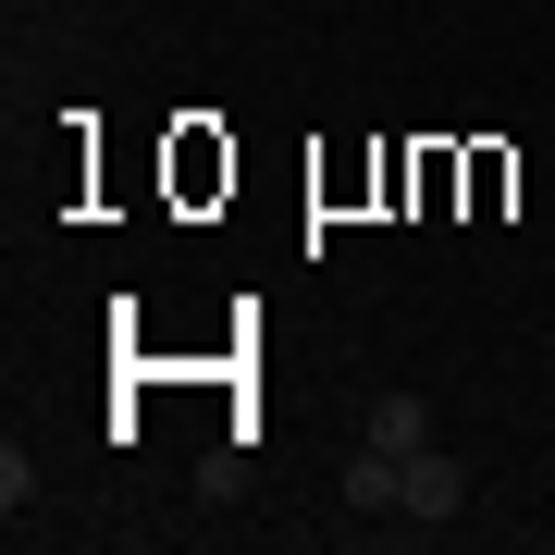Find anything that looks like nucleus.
Instances as JSON below:
<instances>
[{
    "instance_id": "1",
    "label": "nucleus",
    "mask_w": 555,
    "mask_h": 555,
    "mask_svg": "<svg viewBox=\"0 0 555 555\" xmlns=\"http://www.w3.org/2000/svg\"><path fill=\"white\" fill-rule=\"evenodd\" d=\"M456 506H469V456H444V444H420V456H408V518H420V531H444Z\"/></svg>"
},
{
    "instance_id": "2",
    "label": "nucleus",
    "mask_w": 555,
    "mask_h": 555,
    "mask_svg": "<svg viewBox=\"0 0 555 555\" xmlns=\"http://www.w3.org/2000/svg\"><path fill=\"white\" fill-rule=\"evenodd\" d=\"M346 506H358V518H408V456L358 444V456H346Z\"/></svg>"
},
{
    "instance_id": "3",
    "label": "nucleus",
    "mask_w": 555,
    "mask_h": 555,
    "mask_svg": "<svg viewBox=\"0 0 555 555\" xmlns=\"http://www.w3.org/2000/svg\"><path fill=\"white\" fill-rule=\"evenodd\" d=\"M358 444H383V456H420V444H433V408H420V396H371Z\"/></svg>"
},
{
    "instance_id": "4",
    "label": "nucleus",
    "mask_w": 555,
    "mask_h": 555,
    "mask_svg": "<svg viewBox=\"0 0 555 555\" xmlns=\"http://www.w3.org/2000/svg\"><path fill=\"white\" fill-rule=\"evenodd\" d=\"M222 173H235V160H222L210 137H185V149H173V185H185V198H210V185H222Z\"/></svg>"
},
{
    "instance_id": "5",
    "label": "nucleus",
    "mask_w": 555,
    "mask_h": 555,
    "mask_svg": "<svg viewBox=\"0 0 555 555\" xmlns=\"http://www.w3.org/2000/svg\"><path fill=\"white\" fill-rule=\"evenodd\" d=\"M0 506H13V518L38 506V456H25V444H0Z\"/></svg>"
},
{
    "instance_id": "6",
    "label": "nucleus",
    "mask_w": 555,
    "mask_h": 555,
    "mask_svg": "<svg viewBox=\"0 0 555 555\" xmlns=\"http://www.w3.org/2000/svg\"><path fill=\"white\" fill-rule=\"evenodd\" d=\"M469 210H506V149H469Z\"/></svg>"
}]
</instances>
